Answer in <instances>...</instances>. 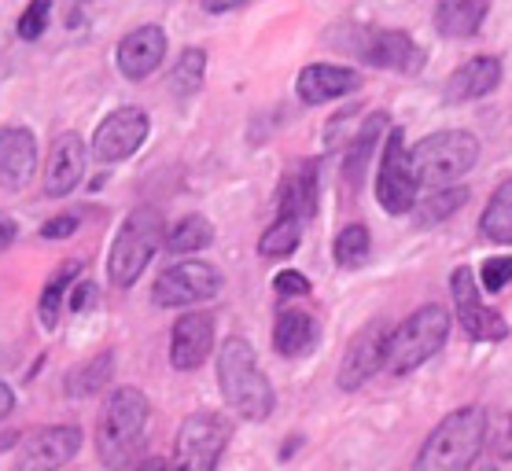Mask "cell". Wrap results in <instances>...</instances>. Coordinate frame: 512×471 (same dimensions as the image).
Listing matches in <instances>:
<instances>
[{
    "label": "cell",
    "mask_w": 512,
    "mask_h": 471,
    "mask_svg": "<svg viewBox=\"0 0 512 471\" xmlns=\"http://www.w3.org/2000/svg\"><path fill=\"white\" fill-rule=\"evenodd\" d=\"M487 424L490 413L479 405H465L443 416L424 438L413 471H472L479 453L487 449Z\"/></svg>",
    "instance_id": "cell-1"
},
{
    "label": "cell",
    "mask_w": 512,
    "mask_h": 471,
    "mask_svg": "<svg viewBox=\"0 0 512 471\" xmlns=\"http://www.w3.org/2000/svg\"><path fill=\"white\" fill-rule=\"evenodd\" d=\"M218 387H222L229 409L251 424L269 420V413L277 409V394H273L266 372L258 368L255 346L240 335H229L218 350Z\"/></svg>",
    "instance_id": "cell-2"
},
{
    "label": "cell",
    "mask_w": 512,
    "mask_h": 471,
    "mask_svg": "<svg viewBox=\"0 0 512 471\" xmlns=\"http://www.w3.org/2000/svg\"><path fill=\"white\" fill-rule=\"evenodd\" d=\"M152 420V402L137 387H118L104 402L96 420V457L107 471H126L137 457L144 431Z\"/></svg>",
    "instance_id": "cell-3"
},
{
    "label": "cell",
    "mask_w": 512,
    "mask_h": 471,
    "mask_svg": "<svg viewBox=\"0 0 512 471\" xmlns=\"http://www.w3.org/2000/svg\"><path fill=\"white\" fill-rule=\"evenodd\" d=\"M450 310L439 302L420 306L417 313H409L406 321L391 332V346H387V372L391 376H409L417 372L424 361L439 354L450 339Z\"/></svg>",
    "instance_id": "cell-4"
},
{
    "label": "cell",
    "mask_w": 512,
    "mask_h": 471,
    "mask_svg": "<svg viewBox=\"0 0 512 471\" xmlns=\"http://www.w3.org/2000/svg\"><path fill=\"white\" fill-rule=\"evenodd\" d=\"M163 214L155 207H137L122 221L115 243H111V254H107V276L115 288H133L144 269L152 265L159 243H163Z\"/></svg>",
    "instance_id": "cell-5"
},
{
    "label": "cell",
    "mask_w": 512,
    "mask_h": 471,
    "mask_svg": "<svg viewBox=\"0 0 512 471\" xmlns=\"http://www.w3.org/2000/svg\"><path fill=\"white\" fill-rule=\"evenodd\" d=\"M413 170L424 188H450L479 162V140L468 129H439L409 148Z\"/></svg>",
    "instance_id": "cell-6"
},
{
    "label": "cell",
    "mask_w": 512,
    "mask_h": 471,
    "mask_svg": "<svg viewBox=\"0 0 512 471\" xmlns=\"http://www.w3.org/2000/svg\"><path fill=\"white\" fill-rule=\"evenodd\" d=\"M229 438H233V420L229 416L210 413V409L192 413L185 424L177 427L170 471H218Z\"/></svg>",
    "instance_id": "cell-7"
},
{
    "label": "cell",
    "mask_w": 512,
    "mask_h": 471,
    "mask_svg": "<svg viewBox=\"0 0 512 471\" xmlns=\"http://www.w3.org/2000/svg\"><path fill=\"white\" fill-rule=\"evenodd\" d=\"M222 273L210 262H199V258H185V262L170 265L159 273L152 288V302L163 306V310H185V306H196V302H207L222 291Z\"/></svg>",
    "instance_id": "cell-8"
},
{
    "label": "cell",
    "mask_w": 512,
    "mask_h": 471,
    "mask_svg": "<svg viewBox=\"0 0 512 471\" xmlns=\"http://www.w3.org/2000/svg\"><path fill=\"white\" fill-rule=\"evenodd\" d=\"M417 170H413V155L406 148V133L402 129H391L387 133V148L384 159H380V173H376V199L387 214H409L417 207Z\"/></svg>",
    "instance_id": "cell-9"
},
{
    "label": "cell",
    "mask_w": 512,
    "mask_h": 471,
    "mask_svg": "<svg viewBox=\"0 0 512 471\" xmlns=\"http://www.w3.org/2000/svg\"><path fill=\"white\" fill-rule=\"evenodd\" d=\"M391 332L384 321L365 324L354 339L347 343V354L339 361V391H358L365 383L373 380L380 368H387V346H391Z\"/></svg>",
    "instance_id": "cell-10"
},
{
    "label": "cell",
    "mask_w": 512,
    "mask_h": 471,
    "mask_svg": "<svg viewBox=\"0 0 512 471\" xmlns=\"http://www.w3.org/2000/svg\"><path fill=\"white\" fill-rule=\"evenodd\" d=\"M82 449V427L74 424H52L41 427L26 438L19 453H15L12 471H59L63 464L78 457Z\"/></svg>",
    "instance_id": "cell-11"
},
{
    "label": "cell",
    "mask_w": 512,
    "mask_h": 471,
    "mask_svg": "<svg viewBox=\"0 0 512 471\" xmlns=\"http://www.w3.org/2000/svg\"><path fill=\"white\" fill-rule=\"evenodd\" d=\"M450 291H454L457 324H461L472 339H479V343H498V339H505V335H509V324H505V317H501L498 310L483 306V299H479V288H476V273H472L468 265H461V269L450 276Z\"/></svg>",
    "instance_id": "cell-12"
},
{
    "label": "cell",
    "mask_w": 512,
    "mask_h": 471,
    "mask_svg": "<svg viewBox=\"0 0 512 471\" xmlns=\"http://www.w3.org/2000/svg\"><path fill=\"white\" fill-rule=\"evenodd\" d=\"M152 122L140 107H118L96 126L93 133V155L100 162H122L129 155H137V148L148 140Z\"/></svg>",
    "instance_id": "cell-13"
},
{
    "label": "cell",
    "mask_w": 512,
    "mask_h": 471,
    "mask_svg": "<svg viewBox=\"0 0 512 471\" xmlns=\"http://www.w3.org/2000/svg\"><path fill=\"white\" fill-rule=\"evenodd\" d=\"M358 56L369 67L395 70V74H417L424 67V52L402 30H365L358 41Z\"/></svg>",
    "instance_id": "cell-14"
},
{
    "label": "cell",
    "mask_w": 512,
    "mask_h": 471,
    "mask_svg": "<svg viewBox=\"0 0 512 471\" xmlns=\"http://www.w3.org/2000/svg\"><path fill=\"white\" fill-rule=\"evenodd\" d=\"M163 59H166L163 26H137V30H129V34L118 41V52H115L118 74L129 81L152 78Z\"/></svg>",
    "instance_id": "cell-15"
},
{
    "label": "cell",
    "mask_w": 512,
    "mask_h": 471,
    "mask_svg": "<svg viewBox=\"0 0 512 471\" xmlns=\"http://www.w3.org/2000/svg\"><path fill=\"white\" fill-rule=\"evenodd\" d=\"M85 140L78 133H59L52 151H48V166H45V196L48 199H63L70 196L85 177Z\"/></svg>",
    "instance_id": "cell-16"
},
{
    "label": "cell",
    "mask_w": 512,
    "mask_h": 471,
    "mask_svg": "<svg viewBox=\"0 0 512 471\" xmlns=\"http://www.w3.org/2000/svg\"><path fill=\"white\" fill-rule=\"evenodd\" d=\"M37 170V137L26 126L0 129V188L19 192L34 181Z\"/></svg>",
    "instance_id": "cell-17"
},
{
    "label": "cell",
    "mask_w": 512,
    "mask_h": 471,
    "mask_svg": "<svg viewBox=\"0 0 512 471\" xmlns=\"http://www.w3.org/2000/svg\"><path fill=\"white\" fill-rule=\"evenodd\" d=\"M214 354V321L210 313H185L170 332V365L177 372H196Z\"/></svg>",
    "instance_id": "cell-18"
},
{
    "label": "cell",
    "mask_w": 512,
    "mask_h": 471,
    "mask_svg": "<svg viewBox=\"0 0 512 471\" xmlns=\"http://www.w3.org/2000/svg\"><path fill=\"white\" fill-rule=\"evenodd\" d=\"M358 85H361L358 70L339 67V63H310V67L299 70V81H295L299 100H303L306 107L332 104L339 96H350Z\"/></svg>",
    "instance_id": "cell-19"
},
{
    "label": "cell",
    "mask_w": 512,
    "mask_h": 471,
    "mask_svg": "<svg viewBox=\"0 0 512 471\" xmlns=\"http://www.w3.org/2000/svg\"><path fill=\"white\" fill-rule=\"evenodd\" d=\"M317 196H321V181H317V162H299L295 170L280 181L277 192V214L310 221L317 214Z\"/></svg>",
    "instance_id": "cell-20"
},
{
    "label": "cell",
    "mask_w": 512,
    "mask_h": 471,
    "mask_svg": "<svg viewBox=\"0 0 512 471\" xmlns=\"http://www.w3.org/2000/svg\"><path fill=\"white\" fill-rule=\"evenodd\" d=\"M501 85V59L494 56H476L461 63L446 81V96L465 104V100H483Z\"/></svg>",
    "instance_id": "cell-21"
},
{
    "label": "cell",
    "mask_w": 512,
    "mask_h": 471,
    "mask_svg": "<svg viewBox=\"0 0 512 471\" xmlns=\"http://www.w3.org/2000/svg\"><path fill=\"white\" fill-rule=\"evenodd\" d=\"M273 346L280 357H306L317 346V321L306 310H280L273 324Z\"/></svg>",
    "instance_id": "cell-22"
},
{
    "label": "cell",
    "mask_w": 512,
    "mask_h": 471,
    "mask_svg": "<svg viewBox=\"0 0 512 471\" xmlns=\"http://www.w3.org/2000/svg\"><path fill=\"white\" fill-rule=\"evenodd\" d=\"M490 12V0H439L435 4V30L443 37H472Z\"/></svg>",
    "instance_id": "cell-23"
},
{
    "label": "cell",
    "mask_w": 512,
    "mask_h": 471,
    "mask_svg": "<svg viewBox=\"0 0 512 471\" xmlns=\"http://www.w3.org/2000/svg\"><path fill=\"white\" fill-rule=\"evenodd\" d=\"M384 133H387V111H373V115L361 122V129L350 140L347 159H343V177L350 184L361 181V173H365V166H369V159H373L376 151V140L384 137Z\"/></svg>",
    "instance_id": "cell-24"
},
{
    "label": "cell",
    "mask_w": 512,
    "mask_h": 471,
    "mask_svg": "<svg viewBox=\"0 0 512 471\" xmlns=\"http://www.w3.org/2000/svg\"><path fill=\"white\" fill-rule=\"evenodd\" d=\"M82 276V262H63L56 269V273L48 276V284L41 288V299H37V317H41V324H45L48 332L59 324V317H63V306H67L70 299V288H74V280Z\"/></svg>",
    "instance_id": "cell-25"
},
{
    "label": "cell",
    "mask_w": 512,
    "mask_h": 471,
    "mask_svg": "<svg viewBox=\"0 0 512 471\" xmlns=\"http://www.w3.org/2000/svg\"><path fill=\"white\" fill-rule=\"evenodd\" d=\"M479 232L490 243H512V177H505L494 188V196L479 218Z\"/></svg>",
    "instance_id": "cell-26"
},
{
    "label": "cell",
    "mask_w": 512,
    "mask_h": 471,
    "mask_svg": "<svg viewBox=\"0 0 512 471\" xmlns=\"http://www.w3.org/2000/svg\"><path fill=\"white\" fill-rule=\"evenodd\" d=\"M111 376H115V357L96 354V357H89V361H82L78 368H70L63 391H67L70 398H89V394H96L104 383H111Z\"/></svg>",
    "instance_id": "cell-27"
},
{
    "label": "cell",
    "mask_w": 512,
    "mask_h": 471,
    "mask_svg": "<svg viewBox=\"0 0 512 471\" xmlns=\"http://www.w3.org/2000/svg\"><path fill=\"white\" fill-rule=\"evenodd\" d=\"M210 243H214V225L203 214H188V218H181L174 229L166 232L163 247L170 254H196L207 251Z\"/></svg>",
    "instance_id": "cell-28"
},
{
    "label": "cell",
    "mask_w": 512,
    "mask_h": 471,
    "mask_svg": "<svg viewBox=\"0 0 512 471\" xmlns=\"http://www.w3.org/2000/svg\"><path fill=\"white\" fill-rule=\"evenodd\" d=\"M299 243H303V221L299 218H288V214H277V221L262 232V240H258V254L262 258H288V254L299 251Z\"/></svg>",
    "instance_id": "cell-29"
},
{
    "label": "cell",
    "mask_w": 512,
    "mask_h": 471,
    "mask_svg": "<svg viewBox=\"0 0 512 471\" xmlns=\"http://www.w3.org/2000/svg\"><path fill=\"white\" fill-rule=\"evenodd\" d=\"M203 74H207V52L203 48H185L181 59L170 70V92L177 100H185L192 92L203 89Z\"/></svg>",
    "instance_id": "cell-30"
},
{
    "label": "cell",
    "mask_w": 512,
    "mask_h": 471,
    "mask_svg": "<svg viewBox=\"0 0 512 471\" xmlns=\"http://www.w3.org/2000/svg\"><path fill=\"white\" fill-rule=\"evenodd\" d=\"M468 203V188H439L435 196H428L424 203H417V225H439V221L454 218L457 210Z\"/></svg>",
    "instance_id": "cell-31"
},
{
    "label": "cell",
    "mask_w": 512,
    "mask_h": 471,
    "mask_svg": "<svg viewBox=\"0 0 512 471\" xmlns=\"http://www.w3.org/2000/svg\"><path fill=\"white\" fill-rule=\"evenodd\" d=\"M369 251H373V240H369V229H365V225H347V229L336 236V247H332L336 265H343V269L365 265Z\"/></svg>",
    "instance_id": "cell-32"
},
{
    "label": "cell",
    "mask_w": 512,
    "mask_h": 471,
    "mask_svg": "<svg viewBox=\"0 0 512 471\" xmlns=\"http://www.w3.org/2000/svg\"><path fill=\"white\" fill-rule=\"evenodd\" d=\"M487 449L494 457L512 460V413L490 416L487 424Z\"/></svg>",
    "instance_id": "cell-33"
},
{
    "label": "cell",
    "mask_w": 512,
    "mask_h": 471,
    "mask_svg": "<svg viewBox=\"0 0 512 471\" xmlns=\"http://www.w3.org/2000/svg\"><path fill=\"white\" fill-rule=\"evenodd\" d=\"M48 19H52V0H34L23 12V19H19V37L23 41H37L48 30Z\"/></svg>",
    "instance_id": "cell-34"
},
{
    "label": "cell",
    "mask_w": 512,
    "mask_h": 471,
    "mask_svg": "<svg viewBox=\"0 0 512 471\" xmlns=\"http://www.w3.org/2000/svg\"><path fill=\"white\" fill-rule=\"evenodd\" d=\"M509 280H512V258H505V254L487 258L483 269H479V284H483V291H501Z\"/></svg>",
    "instance_id": "cell-35"
},
{
    "label": "cell",
    "mask_w": 512,
    "mask_h": 471,
    "mask_svg": "<svg viewBox=\"0 0 512 471\" xmlns=\"http://www.w3.org/2000/svg\"><path fill=\"white\" fill-rule=\"evenodd\" d=\"M273 291H277V299H303V295L314 291V284L303 273H295V269H280L273 276Z\"/></svg>",
    "instance_id": "cell-36"
},
{
    "label": "cell",
    "mask_w": 512,
    "mask_h": 471,
    "mask_svg": "<svg viewBox=\"0 0 512 471\" xmlns=\"http://www.w3.org/2000/svg\"><path fill=\"white\" fill-rule=\"evenodd\" d=\"M78 221H82L78 214H56V218H48L41 225V240H67V236H74Z\"/></svg>",
    "instance_id": "cell-37"
},
{
    "label": "cell",
    "mask_w": 512,
    "mask_h": 471,
    "mask_svg": "<svg viewBox=\"0 0 512 471\" xmlns=\"http://www.w3.org/2000/svg\"><path fill=\"white\" fill-rule=\"evenodd\" d=\"M93 299H96V288H93V284H78V288H70L67 306H70V313H82Z\"/></svg>",
    "instance_id": "cell-38"
},
{
    "label": "cell",
    "mask_w": 512,
    "mask_h": 471,
    "mask_svg": "<svg viewBox=\"0 0 512 471\" xmlns=\"http://www.w3.org/2000/svg\"><path fill=\"white\" fill-rule=\"evenodd\" d=\"M15 236H19V225H15V218L0 214V251H8V247L15 243Z\"/></svg>",
    "instance_id": "cell-39"
},
{
    "label": "cell",
    "mask_w": 512,
    "mask_h": 471,
    "mask_svg": "<svg viewBox=\"0 0 512 471\" xmlns=\"http://www.w3.org/2000/svg\"><path fill=\"white\" fill-rule=\"evenodd\" d=\"M12 409H15V394H12V387L0 380V420H8L12 416Z\"/></svg>",
    "instance_id": "cell-40"
},
{
    "label": "cell",
    "mask_w": 512,
    "mask_h": 471,
    "mask_svg": "<svg viewBox=\"0 0 512 471\" xmlns=\"http://www.w3.org/2000/svg\"><path fill=\"white\" fill-rule=\"evenodd\" d=\"M240 4H247V0H203V8H207L210 15L233 12V8H240Z\"/></svg>",
    "instance_id": "cell-41"
},
{
    "label": "cell",
    "mask_w": 512,
    "mask_h": 471,
    "mask_svg": "<svg viewBox=\"0 0 512 471\" xmlns=\"http://www.w3.org/2000/svg\"><path fill=\"white\" fill-rule=\"evenodd\" d=\"M137 471H170V464H166L163 457H148V460H140Z\"/></svg>",
    "instance_id": "cell-42"
},
{
    "label": "cell",
    "mask_w": 512,
    "mask_h": 471,
    "mask_svg": "<svg viewBox=\"0 0 512 471\" xmlns=\"http://www.w3.org/2000/svg\"><path fill=\"white\" fill-rule=\"evenodd\" d=\"M299 442H303V438H288V446H284V453H280V457L288 460L291 453H295V449H299Z\"/></svg>",
    "instance_id": "cell-43"
},
{
    "label": "cell",
    "mask_w": 512,
    "mask_h": 471,
    "mask_svg": "<svg viewBox=\"0 0 512 471\" xmlns=\"http://www.w3.org/2000/svg\"><path fill=\"white\" fill-rule=\"evenodd\" d=\"M476 471H498V468H494V464H483V468H476Z\"/></svg>",
    "instance_id": "cell-44"
}]
</instances>
